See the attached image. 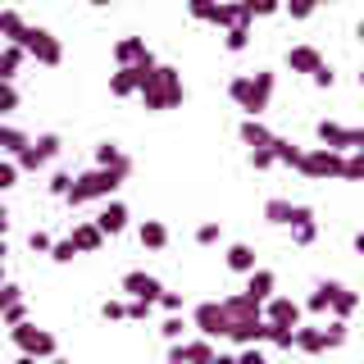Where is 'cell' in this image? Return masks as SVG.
<instances>
[{"instance_id":"1","label":"cell","mask_w":364,"mask_h":364,"mask_svg":"<svg viewBox=\"0 0 364 364\" xmlns=\"http://www.w3.org/2000/svg\"><path fill=\"white\" fill-rule=\"evenodd\" d=\"M136 96H141V105L146 109H178L182 105V96H187V91H182V77H178V68H168V64H155L151 73L141 77V91H136Z\"/></svg>"},{"instance_id":"2","label":"cell","mask_w":364,"mask_h":364,"mask_svg":"<svg viewBox=\"0 0 364 364\" xmlns=\"http://www.w3.org/2000/svg\"><path fill=\"white\" fill-rule=\"evenodd\" d=\"M123 178H128V168H100L96 164V168H87V173L73 178V187L64 191V200L73 205V210H77V205H91V200H109L114 191H119Z\"/></svg>"},{"instance_id":"3","label":"cell","mask_w":364,"mask_h":364,"mask_svg":"<svg viewBox=\"0 0 364 364\" xmlns=\"http://www.w3.org/2000/svg\"><path fill=\"white\" fill-rule=\"evenodd\" d=\"M228 96H232L237 105H242L250 119H255V114L269 109V100H273V73H264V68H259V73L232 77V82H228Z\"/></svg>"},{"instance_id":"4","label":"cell","mask_w":364,"mask_h":364,"mask_svg":"<svg viewBox=\"0 0 364 364\" xmlns=\"http://www.w3.org/2000/svg\"><path fill=\"white\" fill-rule=\"evenodd\" d=\"M18 50L23 55H32L37 64H46V68H55L64 60V46H60V37H50L46 28H32V23H23V32H18Z\"/></svg>"},{"instance_id":"5","label":"cell","mask_w":364,"mask_h":364,"mask_svg":"<svg viewBox=\"0 0 364 364\" xmlns=\"http://www.w3.org/2000/svg\"><path fill=\"white\" fill-rule=\"evenodd\" d=\"M341 164H346V151H328V146H314V151H301L296 159V168H301L305 178H341Z\"/></svg>"},{"instance_id":"6","label":"cell","mask_w":364,"mask_h":364,"mask_svg":"<svg viewBox=\"0 0 364 364\" xmlns=\"http://www.w3.org/2000/svg\"><path fill=\"white\" fill-rule=\"evenodd\" d=\"M64 151V141H60V132H46V136H37V141H28L23 151L14 155V164H18V173H37V168H46L55 155Z\"/></svg>"},{"instance_id":"7","label":"cell","mask_w":364,"mask_h":364,"mask_svg":"<svg viewBox=\"0 0 364 364\" xmlns=\"http://www.w3.org/2000/svg\"><path fill=\"white\" fill-rule=\"evenodd\" d=\"M314 136L328 151H364V128H346V123H333V119H318Z\"/></svg>"},{"instance_id":"8","label":"cell","mask_w":364,"mask_h":364,"mask_svg":"<svg viewBox=\"0 0 364 364\" xmlns=\"http://www.w3.org/2000/svg\"><path fill=\"white\" fill-rule=\"evenodd\" d=\"M9 333H14V346L23 350V355H32V360H50L55 350V337L46 333V328H37V323H18V328H9Z\"/></svg>"},{"instance_id":"9","label":"cell","mask_w":364,"mask_h":364,"mask_svg":"<svg viewBox=\"0 0 364 364\" xmlns=\"http://www.w3.org/2000/svg\"><path fill=\"white\" fill-rule=\"evenodd\" d=\"M191 323L200 328V337H223L228 333V314H223V305L219 301H200L196 310H191Z\"/></svg>"},{"instance_id":"10","label":"cell","mask_w":364,"mask_h":364,"mask_svg":"<svg viewBox=\"0 0 364 364\" xmlns=\"http://www.w3.org/2000/svg\"><path fill=\"white\" fill-rule=\"evenodd\" d=\"M114 64L119 68H151L155 55H151V46H146L141 37H123L119 46H114Z\"/></svg>"},{"instance_id":"11","label":"cell","mask_w":364,"mask_h":364,"mask_svg":"<svg viewBox=\"0 0 364 364\" xmlns=\"http://www.w3.org/2000/svg\"><path fill=\"white\" fill-rule=\"evenodd\" d=\"M259 318H264V323H282V328H296V323H301V305H296L291 296H269V301L259 305Z\"/></svg>"},{"instance_id":"12","label":"cell","mask_w":364,"mask_h":364,"mask_svg":"<svg viewBox=\"0 0 364 364\" xmlns=\"http://www.w3.org/2000/svg\"><path fill=\"white\" fill-rule=\"evenodd\" d=\"M168 360H173V364H214V341H210V337H196V341H173Z\"/></svg>"},{"instance_id":"13","label":"cell","mask_w":364,"mask_h":364,"mask_svg":"<svg viewBox=\"0 0 364 364\" xmlns=\"http://www.w3.org/2000/svg\"><path fill=\"white\" fill-rule=\"evenodd\" d=\"M123 291H132V301H159V278H151V273H141V269H132V273H123Z\"/></svg>"},{"instance_id":"14","label":"cell","mask_w":364,"mask_h":364,"mask_svg":"<svg viewBox=\"0 0 364 364\" xmlns=\"http://www.w3.org/2000/svg\"><path fill=\"white\" fill-rule=\"evenodd\" d=\"M91 223L100 228V237H119L123 228H128V205H123V200H105V210H100Z\"/></svg>"},{"instance_id":"15","label":"cell","mask_w":364,"mask_h":364,"mask_svg":"<svg viewBox=\"0 0 364 364\" xmlns=\"http://www.w3.org/2000/svg\"><path fill=\"white\" fill-rule=\"evenodd\" d=\"M223 305V314H228V323H250V318H259V301H250L246 291H237V296H228Z\"/></svg>"},{"instance_id":"16","label":"cell","mask_w":364,"mask_h":364,"mask_svg":"<svg viewBox=\"0 0 364 364\" xmlns=\"http://www.w3.org/2000/svg\"><path fill=\"white\" fill-rule=\"evenodd\" d=\"M151 68H119V73H109V91L114 96H136V91H141V77L151 73Z\"/></svg>"},{"instance_id":"17","label":"cell","mask_w":364,"mask_h":364,"mask_svg":"<svg viewBox=\"0 0 364 364\" xmlns=\"http://www.w3.org/2000/svg\"><path fill=\"white\" fill-rule=\"evenodd\" d=\"M273 287H278L273 269H250V273H246V296H250V301H259V305H264L269 296H273Z\"/></svg>"},{"instance_id":"18","label":"cell","mask_w":364,"mask_h":364,"mask_svg":"<svg viewBox=\"0 0 364 364\" xmlns=\"http://www.w3.org/2000/svg\"><path fill=\"white\" fill-rule=\"evenodd\" d=\"M228 341H237V346H259L264 341V318H250V323H228Z\"/></svg>"},{"instance_id":"19","label":"cell","mask_w":364,"mask_h":364,"mask_svg":"<svg viewBox=\"0 0 364 364\" xmlns=\"http://www.w3.org/2000/svg\"><path fill=\"white\" fill-rule=\"evenodd\" d=\"M68 242H73L77 255H91V250L105 246V237H100V228H96V223H77L73 232H68Z\"/></svg>"},{"instance_id":"20","label":"cell","mask_w":364,"mask_h":364,"mask_svg":"<svg viewBox=\"0 0 364 364\" xmlns=\"http://www.w3.org/2000/svg\"><path fill=\"white\" fill-rule=\"evenodd\" d=\"M287 68H291V73H314V68H323V55H318L314 46H291V50H287Z\"/></svg>"},{"instance_id":"21","label":"cell","mask_w":364,"mask_h":364,"mask_svg":"<svg viewBox=\"0 0 364 364\" xmlns=\"http://www.w3.org/2000/svg\"><path fill=\"white\" fill-rule=\"evenodd\" d=\"M287 228H291V242L296 246H310L314 237H318V223H314V210H310V205H301V214H296Z\"/></svg>"},{"instance_id":"22","label":"cell","mask_w":364,"mask_h":364,"mask_svg":"<svg viewBox=\"0 0 364 364\" xmlns=\"http://www.w3.org/2000/svg\"><path fill=\"white\" fill-rule=\"evenodd\" d=\"M291 346H296V350H305V355H318V350H323V333H318V328H305V323H296V333H291Z\"/></svg>"},{"instance_id":"23","label":"cell","mask_w":364,"mask_h":364,"mask_svg":"<svg viewBox=\"0 0 364 364\" xmlns=\"http://www.w3.org/2000/svg\"><path fill=\"white\" fill-rule=\"evenodd\" d=\"M296 214H301V205H291V200H282V196L264 200V219H269V223H282V228H287Z\"/></svg>"},{"instance_id":"24","label":"cell","mask_w":364,"mask_h":364,"mask_svg":"<svg viewBox=\"0 0 364 364\" xmlns=\"http://www.w3.org/2000/svg\"><path fill=\"white\" fill-rule=\"evenodd\" d=\"M96 164H100V168H128V173H132V159L123 155L114 141H100V146H96Z\"/></svg>"},{"instance_id":"25","label":"cell","mask_w":364,"mask_h":364,"mask_svg":"<svg viewBox=\"0 0 364 364\" xmlns=\"http://www.w3.org/2000/svg\"><path fill=\"white\" fill-rule=\"evenodd\" d=\"M136 237H141V246H146V250H164V246H168V228L159 223V219H146Z\"/></svg>"},{"instance_id":"26","label":"cell","mask_w":364,"mask_h":364,"mask_svg":"<svg viewBox=\"0 0 364 364\" xmlns=\"http://www.w3.org/2000/svg\"><path fill=\"white\" fill-rule=\"evenodd\" d=\"M210 23H214V28H237V23H246V14H242V5H237V0H232V5H223V0H219V5H214V14H210Z\"/></svg>"},{"instance_id":"27","label":"cell","mask_w":364,"mask_h":364,"mask_svg":"<svg viewBox=\"0 0 364 364\" xmlns=\"http://www.w3.org/2000/svg\"><path fill=\"white\" fill-rule=\"evenodd\" d=\"M337 287H341V282H318V287H314V296L305 301V310H310V314H323V310H333V296H337Z\"/></svg>"},{"instance_id":"28","label":"cell","mask_w":364,"mask_h":364,"mask_svg":"<svg viewBox=\"0 0 364 364\" xmlns=\"http://www.w3.org/2000/svg\"><path fill=\"white\" fill-rule=\"evenodd\" d=\"M28 141H32V136L23 132V128H14V123H0V151H5V155H18Z\"/></svg>"},{"instance_id":"29","label":"cell","mask_w":364,"mask_h":364,"mask_svg":"<svg viewBox=\"0 0 364 364\" xmlns=\"http://www.w3.org/2000/svg\"><path fill=\"white\" fill-rule=\"evenodd\" d=\"M228 269H232V273H250V269H259V264H255V250L242 246V242L228 246Z\"/></svg>"},{"instance_id":"30","label":"cell","mask_w":364,"mask_h":364,"mask_svg":"<svg viewBox=\"0 0 364 364\" xmlns=\"http://www.w3.org/2000/svg\"><path fill=\"white\" fill-rule=\"evenodd\" d=\"M23 60H28V55H23L18 46H5V50H0V82H14V73H18Z\"/></svg>"},{"instance_id":"31","label":"cell","mask_w":364,"mask_h":364,"mask_svg":"<svg viewBox=\"0 0 364 364\" xmlns=\"http://www.w3.org/2000/svg\"><path fill=\"white\" fill-rule=\"evenodd\" d=\"M237 5H242L246 18H269V14H278V9H282V0H237Z\"/></svg>"},{"instance_id":"32","label":"cell","mask_w":364,"mask_h":364,"mask_svg":"<svg viewBox=\"0 0 364 364\" xmlns=\"http://www.w3.org/2000/svg\"><path fill=\"white\" fill-rule=\"evenodd\" d=\"M242 141H246V146H269L273 132H269L259 119H246V123H242Z\"/></svg>"},{"instance_id":"33","label":"cell","mask_w":364,"mask_h":364,"mask_svg":"<svg viewBox=\"0 0 364 364\" xmlns=\"http://www.w3.org/2000/svg\"><path fill=\"white\" fill-rule=\"evenodd\" d=\"M355 305H360L355 291H350V287H337V296H333V314L337 318H350V314H355Z\"/></svg>"},{"instance_id":"34","label":"cell","mask_w":364,"mask_h":364,"mask_svg":"<svg viewBox=\"0 0 364 364\" xmlns=\"http://www.w3.org/2000/svg\"><path fill=\"white\" fill-rule=\"evenodd\" d=\"M291 333L296 328H282V323H264V341L273 350H291Z\"/></svg>"},{"instance_id":"35","label":"cell","mask_w":364,"mask_h":364,"mask_svg":"<svg viewBox=\"0 0 364 364\" xmlns=\"http://www.w3.org/2000/svg\"><path fill=\"white\" fill-rule=\"evenodd\" d=\"M223 46H228V50H246V46H250V18L237 23V28H228L223 32Z\"/></svg>"},{"instance_id":"36","label":"cell","mask_w":364,"mask_h":364,"mask_svg":"<svg viewBox=\"0 0 364 364\" xmlns=\"http://www.w3.org/2000/svg\"><path fill=\"white\" fill-rule=\"evenodd\" d=\"M364 178V151H346V164H341V182H360Z\"/></svg>"},{"instance_id":"37","label":"cell","mask_w":364,"mask_h":364,"mask_svg":"<svg viewBox=\"0 0 364 364\" xmlns=\"http://www.w3.org/2000/svg\"><path fill=\"white\" fill-rule=\"evenodd\" d=\"M318 333H323V350H337L341 341H346V318H333V323L318 328Z\"/></svg>"},{"instance_id":"38","label":"cell","mask_w":364,"mask_h":364,"mask_svg":"<svg viewBox=\"0 0 364 364\" xmlns=\"http://www.w3.org/2000/svg\"><path fill=\"white\" fill-rule=\"evenodd\" d=\"M0 323H5V328H18V323H28V305H23V301L5 305V310H0Z\"/></svg>"},{"instance_id":"39","label":"cell","mask_w":364,"mask_h":364,"mask_svg":"<svg viewBox=\"0 0 364 364\" xmlns=\"http://www.w3.org/2000/svg\"><path fill=\"white\" fill-rule=\"evenodd\" d=\"M273 159H278V164H291V168H296V159H301V151H296L291 141H282V136H273Z\"/></svg>"},{"instance_id":"40","label":"cell","mask_w":364,"mask_h":364,"mask_svg":"<svg viewBox=\"0 0 364 364\" xmlns=\"http://www.w3.org/2000/svg\"><path fill=\"white\" fill-rule=\"evenodd\" d=\"M182 328H187V323H182V314H168L164 323H159V337H164V341H182Z\"/></svg>"},{"instance_id":"41","label":"cell","mask_w":364,"mask_h":364,"mask_svg":"<svg viewBox=\"0 0 364 364\" xmlns=\"http://www.w3.org/2000/svg\"><path fill=\"white\" fill-rule=\"evenodd\" d=\"M282 9H287L291 18H310L314 9H318V0H282Z\"/></svg>"},{"instance_id":"42","label":"cell","mask_w":364,"mask_h":364,"mask_svg":"<svg viewBox=\"0 0 364 364\" xmlns=\"http://www.w3.org/2000/svg\"><path fill=\"white\" fill-rule=\"evenodd\" d=\"M214 5H219V0H187V14L196 18V23H210V14H214Z\"/></svg>"},{"instance_id":"43","label":"cell","mask_w":364,"mask_h":364,"mask_svg":"<svg viewBox=\"0 0 364 364\" xmlns=\"http://www.w3.org/2000/svg\"><path fill=\"white\" fill-rule=\"evenodd\" d=\"M250 164H255V168H273V164H278V159H273V141L269 146H250Z\"/></svg>"},{"instance_id":"44","label":"cell","mask_w":364,"mask_h":364,"mask_svg":"<svg viewBox=\"0 0 364 364\" xmlns=\"http://www.w3.org/2000/svg\"><path fill=\"white\" fill-rule=\"evenodd\" d=\"M73 255H77V250H73V242H68V237H60V242H50V259H55V264H68Z\"/></svg>"},{"instance_id":"45","label":"cell","mask_w":364,"mask_h":364,"mask_svg":"<svg viewBox=\"0 0 364 364\" xmlns=\"http://www.w3.org/2000/svg\"><path fill=\"white\" fill-rule=\"evenodd\" d=\"M18 109V91L14 82H0V114H14Z\"/></svg>"},{"instance_id":"46","label":"cell","mask_w":364,"mask_h":364,"mask_svg":"<svg viewBox=\"0 0 364 364\" xmlns=\"http://www.w3.org/2000/svg\"><path fill=\"white\" fill-rule=\"evenodd\" d=\"M18 182V164L14 159H0V191H9Z\"/></svg>"},{"instance_id":"47","label":"cell","mask_w":364,"mask_h":364,"mask_svg":"<svg viewBox=\"0 0 364 364\" xmlns=\"http://www.w3.org/2000/svg\"><path fill=\"white\" fill-rule=\"evenodd\" d=\"M219 237H223V228H219V223H200V228H196V242H200V246H214Z\"/></svg>"},{"instance_id":"48","label":"cell","mask_w":364,"mask_h":364,"mask_svg":"<svg viewBox=\"0 0 364 364\" xmlns=\"http://www.w3.org/2000/svg\"><path fill=\"white\" fill-rule=\"evenodd\" d=\"M68 187H73V173H55V178H50V196H60V200H64V191H68Z\"/></svg>"},{"instance_id":"49","label":"cell","mask_w":364,"mask_h":364,"mask_svg":"<svg viewBox=\"0 0 364 364\" xmlns=\"http://www.w3.org/2000/svg\"><path fill=\"white\" fill-rule=\"evenodd\" d=\"M100 318H128V305H123V301H105V305H100Z\"/></svg>"},{"instance_id":"50","label":"cell","mask_w":364,"mask_h":364,"mask_svg":"<svg viewBox=\"0 0 364 364\" xmlns=\"http://www.w3.org/2000/svg\"><path fill=\"white\" fill-rule=\"evenodd\" d=\"M14 301H23V291L14 287V282H0V310H5V305H14Z\"/></svg>"},{"instance_id":"51","label":"cell","mask_w":364,"mask_h":364,"mask_svg":"<svg viewBox=\"0 0 364 364\" xmlns=\"http://www.w3.org/2000/svg\"><path fill=\"white\" fill-rule=\"evenodd\" d=\"M237 364H269V360H264V350H259V346H242Z\"/></svg>"},{"instance_id":"52","label":"cell","mask_w":364,"mask_h":364,"mask_svg":"<svg viewBox=\"0 0 364 364\" xmlns=\"http://www.w3.org/2000/svg\"><path fill=\"white\" fill-rule=\"evenodd\" d=\"M159 305H164L168 314H182V296L178 291H159Z\"/></svg>"},{"instance_id":"53","label":"cell","mask_w":364,"mask_h":364,"mask_svg":"<svg viewBox=\"0 0 364 364\" xmlns=\"http://www.w3.org/2000/svg\"><path fill=\"white\" fill-rule=\"evenodd\" d=\"M310 77H314V82H318V87H333V82H337V73H333V68H328V64H323V68H314V73H310Z\"/></svg>"},{"instance_id":"54","label":"cell","mask_w":364,"mask_h":364,"mask_svg":"<svg viewBox=\"0 0 364 364\" xmlns=\"http://www.w3.org/2000/svg\"><path fill=\"white\" fill-rule=\"evenodd\" d=\"M50 242H55L50 232H32V237H28V246H32V250H50Z\"/></svg>"},{"instance_id":"55","label":"cell","mask_w":364,"mask_h":364,"mask_svg":"<svg viewBox=\"0 0 364 364\" xmlns=\"http://www.w3.org/2000/svg\"><path fill=\"white\" fill-rule=\"evenodd\" d=\"M151 314V301H128V318H146Z\"/></svg>"},{"instance_id":"56","label":"cell","mask_w":364,"mask_h":364,"mask_svg":"<svg viewBox=\"0 0 364 364\" xmlns=\"http://www.w3.org/2000/svg\"><path fill=\"white\" fill-rule=\"evenodd\" d=\"M214 364H237V355H228V350H214Z\"/></svg>"},{"instance_id":"57","label":"cell","mask_w":364,"mask_h":364,"mask_svg":"<svg viewBox=\"0 0 364 364\" xmlns=\"http://www.w3.org/2000/svg\"><path fill=\"white\" fill-rule=\"evenodd\" d=\"M5 232H9V214L0 210V237H5Z\"/></svg>"},{"instance_id":"58","label":"cell","mask_w":364,"mask_h":364,"mask_svg":"<svg viewBox=\"0 0 364 364\" xmlns=\"http://www.w3.org/2000/svg\"><path fill=\"white\" fill-rule=\"evenodd\" d=\"M18 364H37V360H32V355H18Z\"/></svg>"},{"instance_id":"59","label":"cell","mask_w":364,"mask_h":364,"mask_svg":"<svg viewBox=\"0 0 364 364\" xmlns=\"http://www.w3.org/2000/svg\"><path fill=\"white\" fill-rule=\"evenodd\" d=\"M46 364H68V360H60V355H50V360H46Z\"/></svg>"},{"instance_id":"60","label":"cell","mask_w":364,"mask_h":364,"mask_svg":"<svg viewBox=\"0 0 364 364\" xmlns=\"http://www.w3.org/2000/svg\"><path fill=\"white\" fill-rule=\"evenodd\" d=\"M5 14H9V9H0V32H5Z\"/></svg>"},{"instance_id":"61","label":"cell","mask_w":364,"mask_h":364,"mask_svg":"<svg viewBox=\"0 0 364 364\" xmlns=\"http://www.w3.org/2000/svg\"><path fill=\"white\" fill-rule=\"evenodd\" d=\"M0 282H5V259H0Z\"/></svg>"},{"instance_id":"62","label":"cell","mask_w":364,"mask_h":364,"mask_svg":"<svg viewBox=\"0 0 364 364\" xmlns=\"http://www.w3.org/2000/svg\"><path fill=\"white\" fill-rule=\"evenodd\" d=\"M91 5H114V0H91Z\"/></svg>"},{"instance_id":"63","label":"cell","mask_w":364,"mask_h":364,"mask_svg":"<svg viewBox=\"0 0 364 364\" xmlns=\"http://www.w3.org/2000/svg\"><path fill=\"white\" fill-rule=\"evenodd\" d=\"M168 364H173V360H168Z\"/></svg>"}]
</instances>
